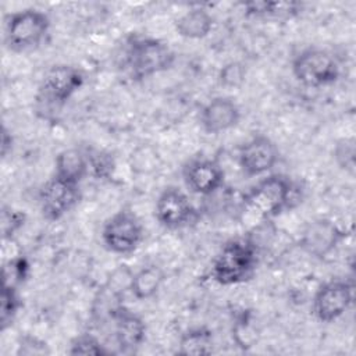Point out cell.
Listing matches in <instances>:
<instances>
[{
  "instance_id": "1",
  "label": "cell",
  "mask_w": 356,
  "mask_h": 356,
  "mask_svg": "<svg viewBox=\"0 0 356 356\" xmlns=\"http://www.w3.org/2000/svg\"><path fill=\"white\" fill-rule=\"evenodd\" d=\"M257 267L256 245L245 238L227 241L211 261L210 277L222 286L249 281Z\"/></svg>"
},
{
  "instance_id": "2",
  "label": "cell",
  "mask_w": 356,
  "mask_h": 356,
  "mask_svg": "<svg viewBox=\"0 0 356 356\" xmlns=\"http://www.w3.org/2000/svg\"><path fill=\"white\" fill-rule=\"evenodd\" d=\"M296 199V186L284 174H270L256 182L242 199L243 207L261 220H270L288 210Z\"/></svg>"
},
{
  "instance_id": "3",
  "label": "cell",
  "mask_w": 356,
  "mask_h": 356,
  "mask_svg": "<svg viewBox=\"0 0 356 356\" xmlns=\"http://www.w3.org/2000/svg\"><path fill=\"white\" fill-rule=\"evenodd\" d=\"M174 63V50L159 38L134 35L127 40L125 65L136 79L150 78L168 71Z\"/></svg>"
},
{
  "instance_id": "4",
  "label": "cell",
  "mask_w": 356,
  "mask_h": 356,
  "mask_svg": "<svg viewBox=\"0 0 356 356\" xmlns=\"http://www.w3.org/2000/svg\"><path fill=\"white\" fill-rule=\"evenodd\" d=\"M50 17L39 8H22L4 19V44L13 53L38 49L50 32Z\"/></svg>"
},
{
  "instance_id": "5",
  "label": "cell",
  "mask_w": 356,
  "mask_h": 356,
  "mask_svg": "<svg viewBox=\"0 0 356 356\" xmlns=\"http://www.w3.org/2000/svg\"><path fill=\"white\" fill-rule=\"evenodd\" d=\"M293 78L306 88H324L339 79L341 68L335 56L327 49L310 46L296 53L291 63Z\"/></svg>"
},
{
  "instance_id": "6",
  "label": "cell",
  "mask_w": 356,
  "mask_h": 356,
  "mask_svg": "<svg viewBox=\"0 0 356 356\" xmlns=\"http://www.w3.org/2000/svg\"><path fill=\"white\" fill-rule=\"evenodd\" d=\"M85 72L72 64L49 67L38 86L36 100L46 108H61L85 85Z\"/></svg>"
},
{
  "instance_id": "7",
  "label": "cell",
  "mask_w": 356,
  "mask_h": 356,
  "mask_svg": "<svg viewBox=\"0 0 356 356\" xmlns=\"http://www.w3.org/2000/svg\"><path fill=\"white\" fill-rule=\"evenodd\" d=\"M100 238L104 249L110 253L129 256L139 249L145 238V228L132 210L121 209L104 221Z\"/></svg>"
},
{
  "instance_id": "8",
  "label": "cell",
  "mask_w": 356,
  "mask_h": 356,
  "mask_svg": "<svg viewBox=\"0 0 356 356\" xmlns=\"http://www.w3.org/2000/svg\"><path fill=\"white\" fill-rule=\"evenodd\" d=\"M353 303V284L348 280L332 278L323 282L312 298L310 312L313 317L324 324L341 318Z\"/></svg>"
},
{
  "instance_id": "9",
  "label": "cell",
  "mask_w": 356,
  "mask_h": 356,
  "mask_svg": "<svg viewBox=\"0 0 356 356\" xmlns=\"http://www.w3.org/2000/svg\"><path fill=\"white\" fill-rule=\"evenodd\" d=\"M154 218L163 228L175 231L195 222L197 211L189 196L181 188L168 185L156 199Z\"/></svg>"
},
{
  "instance_id": "10",
  "label": "cell",
  "mask_w": 356,
  "mask_h": 356,
  "mask_svg": "<svg viewBox=\"0 0 356 356\" xmlns=\"http://www.w3.org/2000/svg\"><path fill=\"white\" fill-rule=\"evenodd\" d=\"M81 200V188L76 184L51 175L39 191V209L47 221H58Z\"/></svg>"
},
{
  "instance_id": "11",
  "label": "cell",
  "mask_w": 356,
  "mask_h": 356,
  "mask_svg": "<svg viewBox=\"0 0 356 356\" xmlns=\"http://www.w3.org/2000/svg\"><path fill=\"white\" fill-rule=\"evenodd\" d=\"M182 181L189 192L199 196H210L224 185L225 172L216 159L195 156L184 164Z\"/></svg>"
},
{
  "instance_id": "12",
  "label": "cell",
  "mask_w": 356,
  "mask_h": 356,
  "mask_svg": "<svg viewBox=\"0 0 356 356\" xmlns=\"http://www.w3.org/2000/svg\"><path fill=\"white\" fill-rule=\"evenodd\" d=\"M280 150L274 140L263 134L253 135L238 150V164L246 177H260L275 167Z\"/></svg>"
},
{
  "instance_id": "13",
  "label": "cell",
  "mask_w": 356,
  "mask_h": 356,
  "mask_svg": "<svg viewBox=\"0 0 356 356\" xmlns=\"http://www.w3.org/2000/svg\"><path fill=\"white\" fill-rule=\"evenodd\" d=\"M241 118V107L232 97L216 96L200 108L199 125L207 135H220L235 128Z\"/></svg>"
},
{
  "instance_id": "14",
  "label": "cell",
  "mask_w": 356,
  "mask_h": 356,
  "mask_svg": "<svg viewBox=\"0 0 356 356\" xmlns=\"http://www.w3.org/2000/svg\"><path fill=\"white\" fill-rule=\"evenodd\" d=\"M343 238L345 232L332 220L317 218L305 227L300 235V246L310 256L324 259L335 250Z\"/></svg>"
},
{
  "instance_id": "15",
  "label": "cell",
  "mask_w": 356,
  "mask_h": 356,
  "mask_svg": "<svg viewBox=\"0 0 356 356\" xmlns=\"http://www.w3.org/2000/svg\"><path fill=\"white\" fill-rule=\"evenodd\" d=\"M110 320L113 321L114 341L120 352L131 353L143 345L147 328L139 314L121 305L114 310Z\"/></svg>"
},
{
  "instance_id": "16",
  "label": "cell",
  "mask_w": 356,
  "mask_h": 356,
  "mask_svg": "<svg viewBox=\"0 0 356 356\" xmlns=\"http://www.w3.org/2000/svg\"><path fill=\"white\" fill-rule=\"evenodd\" d=\"M53 175L81 185V182L89 175L88 153L81 147H68L61 150L54 159Z\"/></svg>"
},
{
  "instance_id": "17",
  "label": "cell",
  "mask_w": 356,
  "mask_h": 356,
  "mask_svg": "<svg viewBox=\"0 0 356 356\" xmlns=\"http://www.w3.org/2000/svg\"><path fill=\"white\" fill-rule=\"evenodd\" d=\"M214 22V17L209 10L193 7L175 19V32L184 39H203L213 31Z\"/></svg>"
},
{
  "instance_id": "18",
  "label": "cell",
  "mask_w": 356,
  "mask_h": 356,
  "mask_svg": "<svg viewBox=\"0 0 356 356\" xmlns=\"http://www.w3.org/2000/svg\"><path fill=\"white\" fill-rule=\"evenodd\" d=\"M164 281V270L157 264H147L134 273L129 292L136 300H147L157 295Z\"/></svg>"
},
{
  "instance_id": "19",
  "label": "cell",
  "mask_w": 356,
  "mask_h": 356,
  "mask_svg": "<svg viewBox=\"0 0 356 356\" xmlns=\"http://www.w3.org/2000/svg\"><path fill=\"white\" fill-rule=\"evenodd\" d=\"M213 332L204 327H196L185 331L178 342V355H210L213 352Z\"/></svg>"
},
{
  "instance_id": "20",
  "label": "cell",
  "mask_w": 356,
  "mask_h": 356,
  "mask_svg": "<svg viewBox=\"0 0 356 356\" xmlns=\"http://www.w3.org/2000/svg\"><path fill=\"white\" fill-rule=\"evenodd\" d=\"M242 6L246 15L256 18H291L302 8L295 1H249Z\"/></svg>"
},
{
  "instance_id": "21",
  "label": "cell",
  "mask_w": 356,
  "mask_h": 356,
  "mask_svg": "<svg viewBox=\"0 0 356 356\" xmlns=\"http://www.w3.org/2000/svg\"><path fill=\"white\" fill-rule=\"evenodd\" d=\"M22 307V299L18 292V286L3 284L0 293V325L1 331L11 327L19 309Z\"/></svg>"
},
{
  "instance_id": "22",
  "label": "cell",
  "mask_w": 356,
  "mask_h": 356,
  "mask_svg": "<svg viewBox=\"0 0 356 356\" xmlns=\"http://www.w3.org/2000/svg\"><path fill=\"white\" fill-rule=\"evenodd\" d=\"M70 355H93V356H104L108 355L110 350L106 349V346L102 343V341L90 334V332H82L78 334L72 341L70 342L68 348Z\"/></svg>"
},
{
  "instance_id": "23",
  "label": "cell",
  "mask_w": 356,
  "mask_h": 356,
  "mask_svg": "<svg viewBox=\"0 0 356 356\" xmlns=\"http://www.w3.org/2000/svg\"><path fill=\"white\" fill-rule=\"evenodd\" d=\"M332 157L337 165L348 174L355 172L356 142L353 138H341L332 147Z\"/></svg>"
},
{
  "instance_id": "24",
  "label": "cell",
  "mask_w": 356,
  "mask_h": 356,
  "mask_svg": "<svg viewBox=\"0 0 356 356\" xmlns=\"http://www.w3.org/2000/svg\"><path fill=\"white\" fill-rule=\"evenodd\" d=\"M88 153L89 163V175H93L97 179L110 178L115 170L114 156L104 150H92Z\"/></svg>"
},
{
  "instance_id": "25",
  "label": "cell",
  "mask_w": 356,
  "mask_h": 356,
  "mask_svg": "<svg viewBox=\"0 0 356 356\" xmlns=\"http://www.w3.org/2000/svg\"><path fill=\"white\" fill-rule=\"evenodd\" d=\"M28 263L22 257L10 259L7 264L3 267V284L18 286L26 277L28 273Z\"/></svg>"
},
{
  "instance_id": "26",
  "label": "cell",
  "mask_w": 356,
  "mask_h": 356,
  "mask_svg": "<svg viewBox=\"0 0 356 356\" xmlns=\"http://www.w3.org/2000/svg\"><path fill=\"white\" fill-rule=\"evenodd\" d=\"M245 67L241 63L232 61L224 65L220 71V83L225 88H238L245 81Z\"/></svg>"
},
{
  "instance_id": "27",
  "label": "cell",
  "mask_w": 356,
  "mask_h": 356,
  "mask_svg": "<svg viewBox=\"0 0 356 356\" xmlns=\"http://www.w3.org/2000/svg\"><path fill=\"white\" fill-rule=\"evenodd\" d=\"M25 216L21 211L13 210L11 207H3L1 211V231L3 239H11L13 235L24 225Z\"/></svg>"
},
{
  "instance_id": "28",
  "label": "cell",
  "mask_w": 356,
  "mask_h": 356,
  "mask_svg": "<svg viewBox=\"0 0 356 356\" xmlns=\"http://www.w3.org/2000/svg\"><path fill=\"white\" fill-rule=\"evenodd\" d=\"M18 355H46L49 353V349L46 346V342L38 339L36 337H31V335H25L21 338L19 343H18Z\"/></svg>"
},
{
  "instance_id": "29",
  "label": "cell",
  "mask_w": 356,
  "mask_h": 356,
  "mask_svg": "<svg viewBox=\"0 0 356 356\" xmlns=\"http://www.w3.org/2000/svg\"><path fill=\"white\" fill-rule=\"evenodd\" d=\"M13 146H14V138H13L11 132L6 127H3V129H1V156L6 157L13 150Z\"/></svg>"
}]
</instances>
